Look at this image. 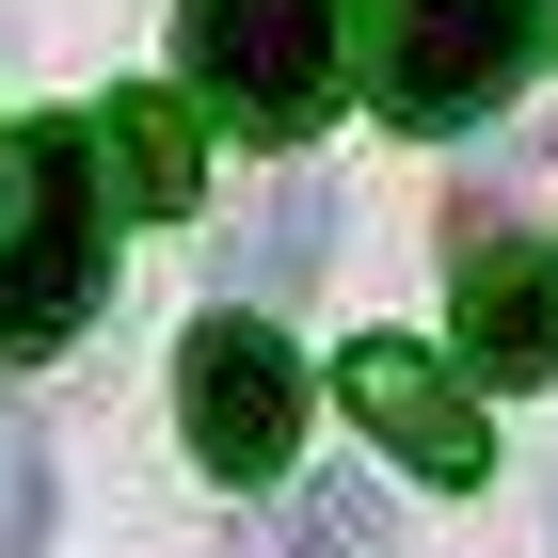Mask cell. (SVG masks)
Returning a JSON list of instances; mask_svg holds the SVG:
<instances>
[{
    "label": "cell",
    "mask_w": 558,
    "mask_h": 558,
    "mask_svg": "<svg viewBox=\"0 0 558 558\" xmlns=\"http://www.w3.org/2000/svg\"><path fill=\"white\" fill-rule=\"evenodd\" d=\"M0 175H16V144H0Z\"/></svg>",
    "instance_id": "cell-11"
},
{
    "label": "cell",
    "mask_w": 558,
    "mask_h": 558,
    "mask_svg": "<svg viewBox=\"0 0 558 558\" xmlns=\"http://www.w3.org/2000/svg\"><path fill=\"white\" fill-rule=\"evenodd\" d=\"M208 96H112L96 112V160H112V192L129 208H192L208 192V129H192Z\"/></svg>",
    "instance_id": "cell-7"
},
{
    "label": "cell",
    "mask_w": 558,
    "mask_h": 558,
    "mask_svg": "<svg viewBox=\"0 0 558 558\" xmlns=\"http://www.w3.org/2000/svg\"><path fill=\"white\" fill-rule=\"evenodd\" d=\"M175 415H192V463H208V478H288V447H303V367H288V336L240 319V303H208L192 351H175Z\"/></svg>",
    "instance_id": "cell-4"
},
{
    "label": "cell",
    "mask_w": 558,
    "mask_h": 558,
    "mask_svg": "<svg viewBox=\"0 0 558 558\" xmlns=\"http://www.w3.org/2000/svg\"><path fill=\"white\" fill-rule=\"evenodd\" d=\"M48 543V447H33V415H0V558H33Z\"/></svg>",
    "instance_id": "cell-9"
},
{
    "label": "cell",
    "mask_w": 558,
    "mask_h": 558,
    "mask_svg": "<svg viewBox=\"0 0 558 558\" xmlns=\"http://www.w3.org/2000/svg\"><path fill=\"white\" fill-rule=\"evenodd\" d=\"M526 64H543L526 0H384L367 16V96L399 129H478L495 96H526Z\"/></svg>",
    "instance_id": "cell-3"
},
{
    "label": "cell",
    "mask_w": 558,
    "mask_h": 558,
    "mask_svg": "<svg viewBox=\"0 0 558 558\" xmlns=\"http://www.w3.org/2000/svg\"><path fill=\"white\" fill-rule=\"evenodd\" d=\"M319 256H336V192H319V175H288V192L256 208V240H240V288L288 303V288H319Z\"/></svg>",
    "instance_id": "cell-8"
},
{
    "label": "cell",
    "mask_w": 558,
    "mask_h": 558,
    "mask_svg": "<svg viewBox=\"0 0 558 558\" xmlns=\"http://www.w3.org/2000/svg\"><path fill=\"white\" fill-rule=\"evenodd\" d=\"M336 399L367 415V447H399V463H415V478H447V495H463V478H495V415H478V399L447 384L415 336H351Z\"/></svg>",
    "instance_id": "cell-5"
},
{
    "label": "cell",
    "mask_w": 558,
    "mask_h": 558,
    "mask_svg": "<svg viewBox=\"0 0 558 558\" xmlns=\"http://www.w3.org/2000/svg\"><path fill=\"white\" fill-rule=\"evenodd\" d=\"M175 64L240 144H303L351 81V0H175Z\"/></svg>",
    "instance_id": "cell-2"
},
{
    "label": "cell",
    "mask_w": 558,
    "mask_h": 558,
    "mask_svg": "<svg viewBox=\"0 0 558 558\" xmlns=\"http://www.w3.org/2000/svg\"><path fill=\"white\" fill-rule=\"evenodd\" d=\"M463 367L478 384H558V256L543 240H463Z\"/></svg>",
    "instance_id": "cell-6"
},
{
    "label": "cell",
    "mask_w": 558,
    "mask_h": 558,
    "mask_svg": "<svg viewBox=\"0 0 558 558\" xmlns=\"http://www.w3.org/2000/svg\"><path fill=\"white\" fill-rule=\"evenodd\" d=\"M303 558H384V495L367 478H319L303 495Z\"/></svg>",
    "instance_id": "cell-10"
},
{
    "label": "cell",
    "mask_w": 558,
    "mask_h": 558,
    "mask_svg": "<svg viewBox=\"0 0 558 558\" xmlns=\"http://www.w3.org/2000/svg\"><path fill=\"white\" fill-rule=\"evenodd\" d=\"M96 129H16V208H0V367L64 351L112 303V208H96Z\"/></svg>",
    "instance_id": "cell-1"
}]
</instances>
